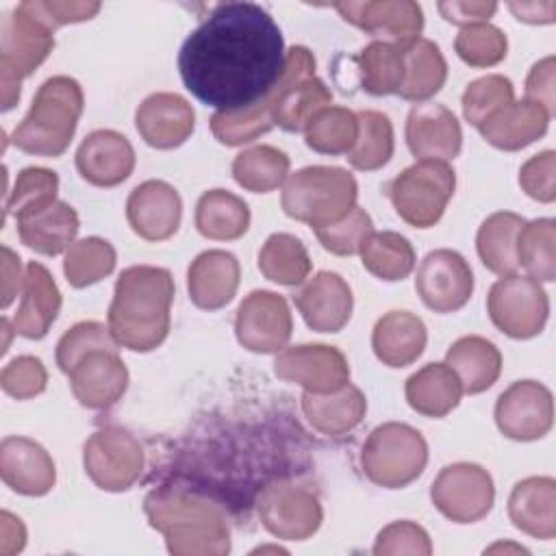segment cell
Returning a JSON list of instances; mask_svg holds the SVG:
<instances>
[{
  "label": "cell",
  "mask_w": 556,
  "mask_h": 556,
  "mask_svg": "<svg viewBox=\"0 0 556 556\" xmlns=\"http://www.w3.org/2000/svg\"><path fill=\"white\" fill-rule=\"evenodd\" d=\"M293 334V317L280 293L256 289L248 293L235 315V337L254 354H274L287 348Z\"/></svg>",
  "instance_id": "4fadbf2b"
},
{
  "label": "cell",
  "mask_w": 556,
  "mask_h": 556,
  "mask_svg": "<svg viewBox=\"0 0 556 556\" xmlns=\"http://www.w3.org/2000/svg\"><path fill=\"white\" fill-rule=\"evenodd\" d=\"M291 161L287 152L274 146H254L239 152L232 161V178L252 193H269L278 189L289 174Z\"/></svg>",
  "instance_id": "f35d334b"
},
{
  "label": "cell",
  "mask_w": 556,
  "mask_h": 556,
  "mask_svg": "<svg viewBox=\"0 0 556 556\" xmlns=\"http://www.w3.org/2000/svg\"><path fill=\"white\" fill-rule=\"evenodd\" d=\"M256 513L265 530L282 541H306L324 521L319 497L306 486L287 480L261 489Z\"/></svg>",
  "instance_id": "7c38bea8"
},
{
  "label": "cell",
  "mask_w": 556,
  "mask_h": 556,
  "mask_svg": "<svg viewBox=\"0 0 556 556\" xmlns=\"http://www.w3.org/2000/svg\"><path fill=\"white\" fill-rule=\"evenodd\" d=\"M371 552L376 556H391V554L430 556L432 543L428 532L419 523L410 519H400V521H391L378 532Z\"/></svg>",
  "instance_id": "f907efd6"
},
{
  "label": "cell",
  "mask_w": 556,
  "mask_h": 556,
  "mask_svg": "<svg viewBox=\"0 0 556 556\" xmlns=\"http://www.w3.org/2000/svg\"><path fill=\"white\" fill-rule=\"evenodd\" d=\"M135 126L150 148L174 150L191 137L195 111L182 96L156 91L137 106Z\"/></svg>",
  "instance_id": "44dd1931"
},
{
  "label": "cell",
  "mask_w": 556,
  "mask_h": 556,
  "mask_svg": "<svg viewBox=\"0 0 556 556\" xmlns=\"http://www.w3.org/2000/svg\"><path fill=\"white\" fill-rule=\"evenodd\" d=\"M517 263L536 282L556 278V222L541 217L526 222L517 235Z\"/></svg>",
  "instance_id": "b9f144b4"
},
{
  "label": "cell",
  "mask_w": 556,
  "mask_h": 556,
  "mask_svg": "<svg viewBox=\"0 0 556 556\" xmlns=\"http://www.w3.org/2000/svg\"><path fill=\"white\" fill-rule=\"evenodd\" d=\"M508 517L523 534L552 541L556 536V480L549 476L519 480L508 495Z\"/></svg>",
  "instance_id": "4316f807"
},
{
  "label": "cell",
  "mask_w": 556,
  "mask_h": 556,
  "mask_svg": "<svg viewBox=\"0 0 556 556\" xmlns=\"http://www.w3.org/2000/svg\"><path fill=\"white\" fill-rule=\"evenodd\" d=\"M117 348L109 326L100 321H78L56 343V365L67 376L70 369L91 350H111Z\"/></svg>",
  "instance_id": "681fc988"
},
{
  "label": "cell",
  "mask_w": 556,
  "mask_h": 556,
  "mask_svg": "<svg viewBox=\"0 0 556 556\" xmlns=\"http://www.w3.org/2000/svg\"><path fill=\"white\" fill-rule=\"evenodd\" d=\"M454 50L469 67H493L506 59L508 39L502 28L482 22L460 28L454 39Z\"/></svg>",
  "instance_id": "bcb514c9"
},
{
  "label": "cell",
  "mask_w": 556,
  "mask_h": 556,
  "mask_svg": "<svg viewBox=\"0 0 556 556\" xmlns=\"http://www.w3.org/2000/svg\"><path fill=\"white\" fill-rule=\"evenodd\" d=\"M2 482L28 497H41L56 482V467L48 450L28 437H4L0 443Z\"/></svg>",
  "instance_id": "603a6c76"
},
{
  "label": "cell",
  "mask_w": 556,
  "mask_h": 556,
  "mask_svg": "<svg viewBox=\"0 0 556 556\" xmlns=\"http://www.w3.org/2000/svg\"><path fill=\"white\" fill-rule=\"evenodd\" d=\"M15 224L20 241L43 256L67 252L80 228L78 213L63 200H54L37 211L20 215L15 217Z\"/></svg>",
  "instance_id": "f546056e"
},
{
  "label": "cell",
  "mask_w": 556,
  "mask_h": 556,
  "mask_svg": "<svg viewBox=\"0 0 556 556\" xmlns=\"http://www.w3.org/2000/svg\"><path fill=\"white\" fill-rule=\"evenodd\" d=\"M523 224L526 219L510 211H497L480 224L476 250L489 271L497 276L517 274V235Z\"/></svg>",
  "instance_id": "d590c367"
},
{
  "label": "cell",
  "mask_w": 556,
  "mask_h": 556,
  "mask_svg": "<svg viewBox=\"0 0 556 556\" xmlns=\"http://www.w3.org/2000/svg\"><path fill=\"white\" fill-rule=\"evenodd\" d=\"M24 276L20 256L11 248L2 245V308H7L20 289H24Z\"/></svg>",
  "instance_id": "6f0895ef"
},
{
  "label": "cell",
  "mask_w": 556,
  "mask_h": 556,
  "mask_svg": "<svg viewBox=\"0 0 556 556\" xmlns=\"http://www.w3.org/2000/svg\"><path fill=\"white\" fill-rule=\"evenodd\" d=\"M428 463L424 434L404 424L387 421L376 426L361 447L365 478L382 489H404L415 482Z\"/></svg>",
  "instance_id": "52a82bcc"
},
{
  "label": "cell",
  "mask_w": 556,
  "mask_h": 556,
  "mask_svg": "<svg viewBox=\"0 0 556 556\" xmlns=\"http://www.w3.org/2000/svg\"><path fill=\"white\" fill-rule=\"evenodd\" d=\"M126 219L137 237L154 243L165 241L176 235L182 219L180 193L165 180H146L130 191Z\"/></svg>",
  "instance_id": "ffe728a7"
},
{
  "label": "cell",
  "mask_w": 556,
  "mask_h": 556,
  "mask_svg": "<svg viewBox=\"0 0 556 556\" xmlns=\"http://www.w3.org/2000/svg\"><path fill=\"white\" fill-rule=\"evenodd\" d=\"M285 63L282 30L256 2L217 4L178 52L185 87L217 113L261 102L282 78Z\"/></svg>",
  "instance_id": "6da1fadb"
},
{
  "label": "cell",
  "mask_w": 556,
  "mask_h": 556,
  "mask_svg": "<svg viewBox=\"0 0 556 556\" xmlns=\"http://www.w3.org/2000/svg\"><path fill=\"white\" fill-rule=\"evenodd\" d=\"M115 263L117 252L106 239L85 237L67 248L63 274L74 289H85L106 278L115 269Z\"/></svg>",
  "instance_id": "ee69618b"
},
{
  "label": "cell",
  "mask_w": 556,
  "mask_h": 556,
  "mask_svg": "<svg viewBox=\"0 0 556 556\" xmlns=\"http://www.w3.org/2000/svg\"><path fill=\"white\" fill-rule=\"evenodd\" d=\"M85 109L83 87L72 76H52L41 83L24 119L13 128L17 150L35 156H61L76 132Z\"/></svg>",
  "instance_id": "277c9868"
},
{
  "label": "cell",
  "mask_w": 556,
  "mask_h": 556,
  "mask_svg": "<svg viewBox=\"0 0 556 556\" xmlns=\"http://www.w3.org/2000/svg\"><path fill=\"white\" fill-rule=\"evenodd\" d=\"M26 545V528L20 517L11 515L9 510L0 513V554L13 556L22 552Z\"/></svg>",
  "instance_id": "680465c9"
},
{
  "label": "cell",
  "mask_w": 556,
  "mask_h": 556,
  "mask_svg": "<svg viewBox=\"0 0 556 556\" xmlns=\"http://www.w3.org/2000/svg\"><path fill=\"white\" fill-rule=\"evenodd\" d=\"M404 395L415 413L439 419L460 404L463 384L445 363H428L408 376Z\"/></svg>",
  "instance_id": "d6a6232c"
},
{
  "label": "cell",
  "mask_w": 556,
  "mask_h": 556,
  "mask_svg": "<svg viewBox=\"0 0 556 556\" xmlns=\"http://www.w3.org/2000/svg\"><path fill=\"white\" fill-rule=\"evenodd\" d=\"M402 56L404 83L397 91L402 100L426 102L441 91L447 80V61L434 41L419 37L402 48Z\"/></svg>",
  "instance_id": "836d02e7"
},
{
  "label": "cell",
  "mask_w": 556,
  "mask_h": 556,
  "mask_svg": "<svg viewBox=\"0 0 556 556\" xmlns=\"http://www.w3.org/2000/svg\"><path fill=\"white\" fill-rule=\"evenodd\" d=\"M358 139V117L348 106H326L304 128V141L319 154H348Z\"/></svg>",
  "instance_id": "7bdbcfd3"
},
{
  "label": "cell",
  "mask_w": 556,
  "mask_h": 556,
  "mask_svg": "<svg viewBox=\"0 0 556 556\" xmlns=\"http://www.w3.org/2000/svg\"><path fill=\"white\" fill-rule=\"evenodd\" d=\"M30 11L41 17L52 30L65 24L87 22L102 9L100 2H54V0H26Z\"/></svg>",
  "instance_id": "db71d44e"
},
{
  "label": "cell",
  "mask_w": 556,
  "mask_h": 556,
  "mask_svg": "<svg viewBox=\"0 0 556 556\" xmlns=\"http://www.w3.org/2000/svg\"><path fill=\"white\" fill-rule=\"evenodd\" d=\"M454 189L456 174L447 163L417 161L387 185V195L408 226L430 228L443 217Z\"/></svg>",
  "instance_id": "ba28073f"
},
{
  "label": "cell",
  "mask_w": 556,
  "mask_h": 556,
  "mask_svg": "<svg viewBox=\"0 0 556 556\" xmlns=\"http://www.w3.org/2000/svg\"><path fill=\"white\" fill-rule=\"evenodd\" d=\"M515 100V87L510 78L502 74H486L467 85L463 91L460 104L465 119L480 128L491 115H495L500 109L510 104Z\"/></svg>",
  "instance_id": "f6af8a7d"
},
{
  "label": "cell",
  "mask_w": 556,
  "mask_h": 556,
  "mask_svg": "<svg viewBox=\"0 0 556 556\" xmlns=\"http://www.w3.org/2000/svg\"><path fill=\"white\" fill-rule=\"evenodd\" d=\"M358 198L356 178L343 167L308 165L285 180L282 211L313 230L345 217Z\"/></svg>",
  "instance_id": "5b68a950"
},
{
  "label": "cell",
  "mask_w": 556,
  "mask_h": 556,
  "mask_svg": "<svg viewBox=\"0 0 556 556\" xmlns=\"http://www.w3.org/2000/svg\"><path fill=\"white\" fill-rule=\"evenodd\" d=\"M54 30L20 2L0 26V87L2 111L20 102L22 80L28 78L52 52Z\"/></svg>",
  "instance_id": "8992f818"
},
{
  "label": "cell",
  "mask_w": 556,
  "mask_h": 556,
  "mask_svg": "<svg viewBox=\"0 0 556 556\" xmlns=\"http://www.w3.org/2000/svg\"><path fill=\"white\" fill-rule=\"evenodd\" d=\"M258 269L276 285L298 287L311 274V256L298 237L274 232L258 250Z\"/></svg>",
  "instance_id": "8d00e7d4"
},
{
  "label": "cell",
  "mask_w": 556,
  "mask_h": 556,
  "mask_svg": "<svg viewBox=\"0 0 556 556\" xmlns=\"http://www.w3.org/2000/svg\"><path fill=\"white\" fill-rule=\"evenodd\" d=\"M67 378L78 404L91 410H109L128 389V369L117 348L87 352Z\"/></svg>",
  "instance_id": "ac0fdd59"
},
{
  "label": "cell",
  "mask_w": 556,
  "mask_h": 556,
  "mask_svg": "<svg viewBox=\"0 0 556 556\" xmlns=\"http://www.w3.org/2000/svg\"><path fill=\"white\" fill-rule=\"evenodd\" d=\"M428 330L419 315L410 311L384 313L371 330V350L387 367L413 365L426 350Z\"/></svg>",
  "instance_id": "83f0119b"
},
{
  "label": "cell",
  "mask_w": 556,
  "mask_h": 556,
  "mask_svg": "<svg viewBox=\"0 0 556 556\" xmlns=\"http://www.w3.org/2000/svg\"><path fill=\"white\" fill-rule=\"evenodd\" d=\"M430 500L445 519L454 523H476L491 513L495 484L482 465L452 463L432 480Z\"/></svg>",
  "instance_id": "8fae6325"
},
{
  "label": "cell",
  "mask_w": 556,
  "mask_h": 556,
  "mask_svg": "<svg viewBox=\"0 0 556 556\" xmlns=\"http://www.w3.org/2000/svg\"><path fill=\"white\" fill-rule=\"evenodd\" d=\"M239 278L241 267L232 252H200L187 269L189 300L202 311H219L237 295Z\"/></svg>",
  "instance_id": "d4e9b609"
},
{
  "label": "cell",
  "mask_w": 556,
  "mask_h": 556,
  "mask_svg": "<svg viewBox=\"0 0 556 556\" xmlns=\"http://www.w3.org/2000/svg\"><path fill=\"white\" fill-rule=\"evenodd\" d=\"M293 302L315 332H339L348 326L354 308L350 285L337 271H317L295 295Z\"/></svg>",
  "instance_id": "cb8c5ba5"
},
{
  "label": "cell",
  "mask_w": 556,
  "mask_h": 556,
  "mask_svg": "<svg viewBox=\"0 0 556 556\" xmlns=\"http://www.w3.org/2000/svg\"><path fill=\"white\" fill-rule=\"evenodd\" d=\"M174 278L156 265L126 267L113 289L109 306V330L117 345L132 352H152L169 334Z\"/></svg>",
  "instance_id": "7a4b0ae2"
},
{
  "label": "cell",
  "mask_w": 556,
  "mask_h": 556,
  "mask_svg": "<svg viewBox=\"0 0 556 556\" xmlns=\"http://www.w3.org/2000/svg\"><path fill=\"white\" fill-rule=\"evenodd\" d=\"M274 374L304 391L330 393L350 382V363L334 345L300 343L278 352Z\"/></svg>",
  "instance_id": "2e32d148"
},
{
  "label": "cell",
  "mask_w": 556,
  "mask_h": 556,
  "mask_svg": "<svg viewBox=\"0 0 556 556\" xmlns=\"http://www.w3.org/2000/svg\"><path fill=\"white\" fill-rule=\"evenodd\" d=\"M334 9L352 26L400 48L419 39L424 30V11L413 0L337 2Z\"/></svg>",
  "instance_id": "e0dca14e"
},
{
  "label": "cell",
  "mask_w": 556,
  "mask_h": 556,
  "mask_svg": "<svg viewBox=\"0 0 556 556\" xmlns=\"http://www.w3.org/2000/svg\"><path fill=\"white\" fill-rule=\"evenodd\" d=\"M437 9L445 22L465 28L471 24L489 22L495 15L497 4L495 2H476V0H447V2H439Z\"/></svg>",
  "instance_id": "11a10c76"
},
{
  "label": "cell",
  "mask_w": 556,
  "mask_h": 556,
  "mask_svg": "<svg viewBox=\"0 0 556 556\" xmlns=\"http://www.w3.org/2000/svg\"><path fill=\"white\" fill-rule=\"evenodd\" d=\"M510 13L519 22L552 24L556 15V2H508Z\"/></svg>",
  "instance_id": "91938a15"
},
{
  "label": "cell",
  "mask_w": 556,
  "mask_h": 556,
  "mask_svg": "<svg viewBox=\"0 0 556 556\" xmlns=\"http://www.w3.org/2000/svg\"><path fill=\"white\" fill-rule=\"evenodd\" d=\"M495 426L513 441H539L554 424L552 391L536 380H517L495 402Z\"/></svg>",
  "instance_id": "9a60e30c"
},
{
  "label": "cell",
  "mask_w": 556,
  "mask_h": 556,
  "mask_svg": "<svg viewBox=\"0 0 556 556\" xmlns=\"http://www.w3.org/2000/svg\"><path fill=\"white\" fill-rule=\"evenodd\" d=\"M519 187L536 202L549 204L556 200V152L543 150L530 156L519 169Z\"/></svg>",
  "instance_id": "f5cc1de1"
},
{
  "label": "cell",
  "mask_w": 556,
  "mask_h": 556,
  "mask_svg": "<svg viewBox=\"0 0 556 556\" xmlns=\"http://www.w3.org/2000/svg\"><path fill=\"white\" fill-rule=\"evenodd\" d=\"M406 146L419 161H452L460 154L463 130L456 115L439 102H417L404 128Z\"/></svg>",
  "instance_id": "d6986e66"
},
{
  "label": "cell",
  "mask_w": 556,
  "mask_h": 556,
  "mask_svg": "<svg viewBox=\"0 0 556 556\" xmlns=\"http://www.w3.org/2000/svg\"><path fill=\"white\" fill-rule=\"evenodd\" d=\"M358 80L363 91L371 96L397 93L404 83L402 48L382 39L367 43L356 56Z\"/></svg>",
  "instance_id": "ab89813d"
},
{
  "label": "cell",
  "mask_w": 556,
  "mask_h": 556,
  "mask_svg": "<svg viewBox=\"0 0 556 556\" xmlns=\"http://www.w3.org/2000/svg\"><path fill=\"white\" fill-rule=\"evenodd\" d=\"M24 274L26 276H24L22 302L11 319V326L15 334L37 341L50 332L52 324L59 317L63 298L52 274L41 263L30 261Z\"/></svg>",
  "instance_id": "484cf974"
},
{
  "label": "cell",
  "mask_w": 556,
  "mask_h": 556,
  "mask_svg": "<svg viewBox=\"0 0 556 556\" xmlns=\"http://www.w3.org/2000/svg\"><path fill=\"white\" fill-rule=\"evenodd\" d=\"M415 291L434 313L460 311L473 293V271L463 254L450 248L432 250L424 256L415 276Z\"/></svg>",
  "instance_id": "5bb4252c"
},
{
  "label": "cell",
  "mask_w": 556,
  "mask_h": 556,
  "mask_svg": "<svg viewBox=\"0 0 556 556\" xmlns=\"http://www.w3.org/2000/svg\"><path fill=\"white\" fill-rule=\"evenodd\" d=\"M445 365L458 376L463 393L476 395L491 389L502 374V354L480 334L456 339L445 352Z\"/></svg>",
  "instance_id": "1f68e13d"
},
{
  "label": "cell",
  "mask_w": 556,
  "mask_h": 556,
  "mask_svg": "<svg viewBox=\"0 0 556 556\" xmlns=\"http://www.w3.org/2000/svg\"><path fill=\"white\" fill-rule=\"evenodd\" d=\"M135 148L111 128L89 132L76 150V169L83 180L93 187H117L135 169Z\"/></svg>",
  "instance_id": "7402d4cb"
},
{
  "label": "cell",
  "mask_w": 556,
  "mask_h": 556,
  "mask_svg": "<svg viewBox=\"0 0 556 556\" xmlns=\"http://www.w3.org/2000/svg\"><path fill=\"white\" fill-rule=\"evenodd\" d=\"M250 208L228 189H208L195 204V228L213 241H235L250 228Z\"/></svg>",
  "instance_id": "e575fe53"
},
{
  "label": "cell",
  "mask_w": 556,
  "mask_h": 556,
  "mask_svg": "<svg viewBox=\"0 0 556 556\" xmlns=\"http://www.w3.org/2000/svg\"><path fill=\"white\" fill-rule=\"evenodd\" d=\"M146 465L139 439L119 426L96 430L83 445V467L91 482L111 493L128 491Z\"/></svg>",
  "instance_id": "30bf717a"
},
{
  "label": "cell",
  "mask_w": 556,
  "mask_h": 556,
  "mask_svg": "<svg viewBox=\"0 0 556 556\" xmlns=\"http://www.w3.org/2000/svg\"><path fill=\"white\" fill-rule=\"evenodd\" d=\"M300 400L306 421L326 437L350 434L367 413L363 391L350 382L330 393L304 391Z\"/></svg>",
  "instance_id": "4dcf8cb0"
},
{
  "label": "cell",
  "mask_w": 556,
  "mask_h": 556,
  "mask_svg": "<svg viewBox=\"0 0 556 556\" xmlns=\"http://www.w3.org/2000/svg\"><path fill=\"white\" fill-rule=\"evenodd\" d=\"M549 119L552 115L539 102L523 98L500 109L478 130L493 148L517 152L541 139L547 132Z\"/></svg>",
  "instance_id": "f1b7e54d"
},
{
  "label": "cell",
  "mask_w": 556,
  "mask_h": 556,
  "mask_svg": "<svg viewBox=\"0 0 556 556\" xmlns=\"http://www.w3.org/2000/svg\"><path fill=\"white\" fill-rule=\"evenodd\" d=\"M493 326L510 339H532L543 332L549 317L547 291L530 276H502L486 295Z\"/></svg>",
  "instance_id": "9c48e42d"
},
{
  "label": "cell",
  "mask_w": 556,
  "mask_h": 556,
  "mask_svg": "<svg viewBox=\"0 0 556 556\" xmlns=\"http://www.w3.org/2000/svg\"><path fill=\"white\" fill-rule=\"evenodd\" d=\"M150 526L165 536L174 556H224L230 552V526L224 508L206 495L159 486L143 500Z\"/></svg>",
  "instance_id": "3957f363"
},
{
  "label": "cell",
  "mask_w": 556,
  "mask_h": 556,
  "mask_svg": "<svg viewBox=\"0 0 556 556\" xmlns=\"http://www.w3.org/2000/svg\"><path fill=\"white\" fill-rule=\"evenodd\" d=\"M48 371L37 356H17L9 361L0 374V387L15 400H30L46 391Z\"/></svg>",
  "instance_id": "816d5d0a"
},
{
  "label": "cell",
  "mask_w": 556,
  "mask_h": 556,
  "mask_svg": "<svg viewBox=\"0 0 556 556\" xmlns=\"http://www.w3.org/2000/svg\"><path fill=\"white\" fill-rule=\"evenodd\" d=\"M526 98L539 102L549 115H554V56H545L530 67L526 78Z\"/></svg>",
  "instance_id": "9f6ffc18"
},
{
  "label": "cell",
  "mask_w": 556,
  "mask_h": 556,
  "mask_svg": "<svg viewBox=\"0 0 556 556\" xmlns=\"http://www.w3.org/2000/svg\"><path fill=\"white\" fill-rule=\"evenodd\" d=\"M315 237L319 239L321 248L337 256H354L361 254L365 241L374 232V222L365 208L358 204L339 222L315 228Z\"/></svg>",
  "instance_id": "c3c4849f"
},
{
  "label": "cell",
  "mask_w": 556,
  "mask_h": 556,
  "mask_svg": "<svg viewBox=\"0 0 556 556\" xmlns=\"http://www.w3.org/2000/svg\"><path fill=\"white\" fill-rule=\"evenodd\" d=\"M415 248L413 243L393 230L371 232L361 250L363 267L387 282H397L410 276L415 269Z\"/></svg>",
  "instance_id": "74e56055"
},
{
  "label": "cell",
  "mask_w": 556,
  "mask_h": 556,
  "mask_svg": "<svg viewBox=\"0 0 556 556\" xmlns=\"http://www.w3.org/2000/svg\"><path fill=\"white\" fill-rule=\"evenodd\" d=\"M356 117L358 139L345 159L358 172H376L384 167L393 156V124L384 113L374 109L356 111Z\"/></svg>",
  "instance_id": "60d3db41"
},
{
  "label": "cell",
  "mask_w": 556,
  "mask_h": 556,
  "mask_svg": "<svg viewBox=\"0 0 556 556\" xmlns=\"http://www.w3.org/2000/svg\"><path fill=\"white\" fill-rule=\"evenodd\" d=\"M59 176L48 167H24L7 193V215L20 217L56 200Z\"/></svg>",
  "instance_id": "7dc6e473"
}]
</instances>
